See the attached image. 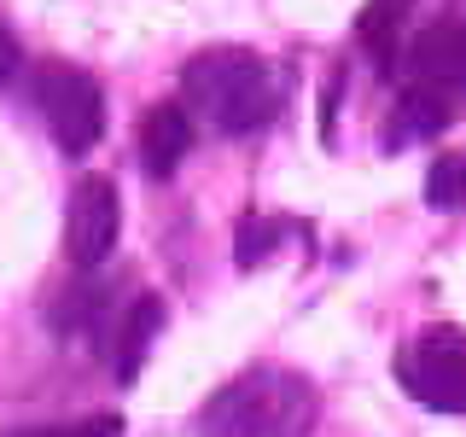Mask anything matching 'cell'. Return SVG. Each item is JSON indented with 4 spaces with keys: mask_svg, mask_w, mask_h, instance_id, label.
I'll use <instances>...</instances> for the list:
<instances>
[{
    "mask_svg": "<svg viewBox=\"0 0 466 437\" xmlns=\"http://www.w3.org/2000/svg\"><path fill=\"white\" fill-rule=\"evenodd\" d=\"M408 70L420 87H466V29L461 24H431L408 41Z\"/></svg>",
    "mask_w": 466,
    "mask_h": 437,
    "instance_id": "8992f818",
    "label": "cell"
},
{
    "mask_svg": "<svg viewBox=\"0 0 466 437\" xmlns=\"http://www.w3.org/2000/svg\"><path fill=\"white\" fill-rule=\"evenodd\" d=\"M35 106L47 117L58 152H70V158L94 152L99 135H106V94H99V82L87 76V70H76V65H47L41 70L35 76Z\"/></svg>",
    "mask_w": 466,
    "mask_h": 437,
    "instance_id": "3957f363",
    "label": "cell"
},
{
    "mask_svg": "<svg viewBox=\"0 0 466 437\" xmlns=\"http://www.w3.org/2000/svg\"><path fill=\"white\" fill-rule=\"evenodd\" d=\"M116 228H123V198L106 175H87L70 193V216H65V251L76 269H99L116 251Z\"/></svg>",
    "mask_w": 466,
    "mask_h": 437,
    "instance_id": "5b68a950",
    "label": "cell"
},
{
    "mask_svg": "<svg viewBox=\"0 0 466 437\" xmlns=\"http://www.w3.org/2000/svg\"><path fill=\"white\" fill-rule=\"evenodd\" d=\"M187 152H193V117H187V106L169 99V106L146 111V123H140V164H146V175L169 181Z\"/></svg>",
    "mask_w": 466,
    "mask_h": 437,
    "instance_id": "52a82bcc",
    "label": "cell"
},
{
    "mask_svg": "<svg viewBox=\"0 0 466 437\" xmlns=\"http://www.w3.org/2000/svg\"><path fill=\"white\" fill-rule=\"evenodd\" d=\"M461 198H466V158H437L431 175H426V204L455 210Z\"/></svg>",
    "mask_w": 466,
    "mask_h": 437,
    "instance_id": "8fae6325",
    "label": "cell"
},
{
    "mask_svg": "<svg viewBox=\"0 0 466 437\" xmlns=\"http://www.w3.org/2000/svg\"><path fill=\"white\" fill-rule=\"evenodd\" d=\"M123 420L99 414V420H70V426H29V432H6V437H116Z\"/></svg>",
    "mask_w": 466,
    "mask_h": 437,
    "instance_id": "7c38bea8",
    "label": "cell"
},
{
    "mask_svg": "<svg viewBox=\"0 0 466 437\" xmlns=\"http://www.w3.org/2000/svg\"><path fill=\"white\" fill-rule=\"evenodd\" d=\"M402 391L437 414H466V332L461 327H426L397 356Z\"/></svg>",
    "mask_w": 466,
    "mask_h": 437,
    "instance_id": "277c9868",
    "label": "cell"
},
{
    "mask_svg": "<svg viewBox=\"0 0 466 437\" xmlns=\"http://www.w3.org/2000/svg\"><path fill=\"white\" fill-rule=\"evenodd\" d=\"M157 327H164V303H157V298H135V303H128L123 332H116V379H123V385H135V373H140L146 350H152V339H157Z\"/></svg>",
    "mask_w": 466,
    "mask_h": 437,
    "instance_id": "9c48e42d",
    "label": "cell"
},
{
    "mask_svg": "<svg viewBox=\"0 0 466 437\" xmlns=\"http://www.w3.org/2000/svg\"><path fill=\"white\" fill-rule=\"evenodd\" d=\"M408 18V0H368V12L356 18V36L361 47H373L379 65H390V53H397V29Z\"/></svg>",
    "mask_w": 466,
    "mask_h": 437,
    "instance_id": "30bf717a",
    "label": "cell"
},
{
    "mask_svg": "<svg viewBox=\"0 0 466 437\" xmlns=\"http://www.w3.org/2000/svg\"><path fill=\"white\" fill-rule=\"evenodd\" d=\"M12 70H18V36L0 24V82H12Z\"/></svg>",
    "mask_w": 466,
    "mask_h": 437,
    "instance_id": "4fadbf2b",
    "label": "cell"
},
{
    "mask_svg": "<svg viewBox=\"0 0 466 437\" xmlns=\"http://www.w3.org/2000/svg\"><path fill=\"white\" fill-rule=\"evenodd\" d=\"M181 87L222 135H257V128H268L274 111H280V82H274V70L245 47L198 53L193 65L181 70Z\"/></svg>",
    "mask_w": 466,
    "mask_h": 437,
    "instance_id": "7a4b0ae2",
    "label": "cell"
},
{
    "mask_svg": "<svg viewBox=\"0 0 466 437\" xmlns=\"http://www.w3.org/2000/svg\"><path fill=\"white\" fill-rule=\"evenodd\" d=\"M449 117H455V106L443 99V87H408V94L397 99V117H390V140H431L449 128Z\"/></svg>",
    "mask_w": 466,
    "mask_h": 437,
    "instance_id": "ba28073f",
    "label": "cell"
},
{
    "mask_svg": "<svg viewBox=\"0 0 466 437\" xmlns=\"http://www.w3.org/2000/svg\"><path fill=\"white\" fill-rule=\"evenodd\" d=\"M309 426H315V391L280 368L239 373L198 414V437H309Z\"/></svg>",
    "mask_w": 466,
    "mask_h": 437,
    "instance_id": "6da1fadb",
    "label": "cell"
}]
</instances>
